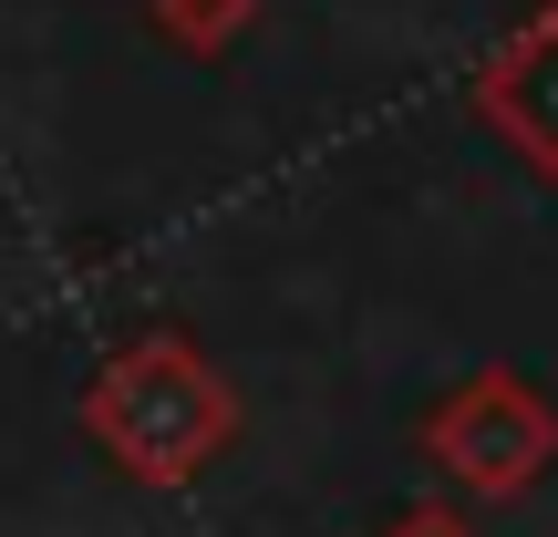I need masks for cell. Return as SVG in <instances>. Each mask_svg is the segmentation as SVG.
<instances>
[{"mask_svg":"<svg viewBox=\"0 0 558 537\" xmlns=\"http://www.w3.org/2000/svg\"><path fill=\"white\" fill-rule=\"evenodd\" d=\"M424 465H435L445 486H465V497H527V486L558 465V403L538 382L518 373V362H486V373H465L456 393L424 414Z\"/></svg>","mask_w":558,"mask_h":537,"instance_id":"7a4b0ae2","label":"cell"},{"mask_svg":"<svg viewBox=\"0 0 558 537\" xmlns=\"http://www.w3.org/2000/svg\"><path fill=\"white\" fill-rule=\"evenodd\" d=\"M465 94H476V114L497 124L538 176H558V0H548V11H527L518 32L476 62Z\"/></svg>","mask_w":558,"mask_h":537,"instance_id":"3957f363","label":"cell"},{"mask_svg":"<svg viewBox=\"0 0 558 537\" xmlns=\"http://www.w3.org/2000/svg\"><path fill=\"white\" fill-rule=\"evenodd\" d=\"M145 21H156L177 52H197V62H218L228 41L259 21V0H145Z\"/></svg>","mask_w":558,"mask_h":537,"instance_id":"277c9868","label":"cell"},{"mask_svg":"<svg viewBox=\"0 0 558 537\" xmlns=\"http://www.w3.org/2000/svg\"><path fill=\"white\" fill-rule=\"evenodd\" d=\"M83 435L135 486H186L239 444V393L186 331H145L83 382Z\"/></svg>","mask_w":558,"mask_h":537,"instance_id":"6da1fadb","label":"cell"},{"mask_svg":"<svg viewBox=\"0 0 558 537\" xmlns=\"http://www.w3.org/2000/svg\"><path fill=\"white\" fill-rule=\"evenodd\" d=\"M383 537H476V527H465V507H445V497H424V507H403V517L383 527Z\"/></svg>","mask_w":558,"mask_h":537,"instance_id":"5b68a950","label":"cell"}]
</instances>
